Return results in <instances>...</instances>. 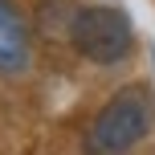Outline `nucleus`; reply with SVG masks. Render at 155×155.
Here are the masks:
<instances>
[{
    "instance_id": "obj_3",
    "label": "nucleus",
    "mask_w": 155,
    "mask_h": 155,
    "mask_svg": "<svg viewBox=\"0 0 155 155\" xmlns=\"http://www.w3.org/2000/svg\"><path fill=\"white\" fill-rule=\"evenodd\" d=\"M29 25H25L16 0H0V78H16L29 70Z\"/></svg>"
},
{
    "instance_id": "obj_1",
    "label": "nucleus",
    "mask_w": 155,
    "mask_h": 155,
    "mask_svg": "<svg viewBox=\"0 0 155 155\" xmlns=\"http://www.w3.org/2000/svg\"><path fill=\"white\" fill-rule=\"evenodd\" d=\"M151 118H155L151 94L143 86H123L94 114L90 131H86V155H127L151 131Z\"/></svg>"
},
{
    "instance_id": "obj_4",
    "label": "nucleus",
    "mask_w": 155,
    "mask_h": 155,
    "mask_svg": "<svg viewBox=\"0 0 155 155\" xmlns=\"http://www.w3.org/2000/svg\"><path fill=\"white\" fill-rule=\"evenodd\" d=\"M74 21H78L74 0H41V4H37V25H41V33L53 37V41L70 37V33H74Z\"/></svg>"
},
{
    "instance_id": "obj_2",
    "label": "nucleus",
    "mask_w": 155,
    "mask_h": 155,
    "mask_svg": "<svg viewBox=\"0 0 155 155\" xmlns=\"http://www.w3.org/2000/svg\"><path fill=\"white\" fill-rule=\"evenodd\" d=\"M70 41H74V49L86 61L118 65L123 57H131V49H135V29H131V16H127L123 8L90 4V8H78Z\"/></svg>"
}]
</instances>
